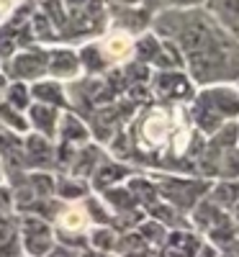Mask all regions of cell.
Masks as SVG:
<instances>
[{"mask_svg": "<svg viewBox=\"0 0 239 257\" xmlns=\"http://www.w3.org/2000/svg\"><path fill=\"white\" fill-rule=\"evenodd\" d=\"M126 190L132 193V198L137 201V206H152V203H157L160 198V190L157 185L152 183V180H144V178H134V180H129L126 183Z\"/></svg>", "mask_w": 239, "mask_h": 257, "instance_id": "ac0fdd59", "label": "cell"}, {"mask_svg": "<svg viewBox=\"0 0 239 257\" xmlns=\"http://www.w3.org/2000/svg\"><path fill=\"white\" fill-rule=\"evenodd\" d=\"M6 103L11 105L13 111L18 113H26V108L31 105V90L26 82H11L8 90H6Z\"/></svg>", "mask_w": 239, "mask_h": 257, "instance_id": "44dd1931", "label": "cell"}, {"mask_svg": "<svg viewBox=\"0 0 239 257\" xmlns=\"http://www.w3.org/2000/svg\"><path fill=\"white\" fill-rule=\"evenodd\" d=\"M155 34L183 57L193 85H229L239 80V41L229 36L203 8L160 11L152 18Z\"/></svg>", "mask_w": 239, "mask_h": 257, "instance_id": "6da1fadb", "label": "cell"}, {"mask_svg": "<svg viewBox=\"0 0 239 257\" xmlns=\"http://www.w3.org/2000/svg\"><path fill=\"white\" fill-rule=\"evenodd\" d=\"M47 257H80L72 247H64V244H54V249L47 254Z\"/></svg>", "mask_w": 239, "mask_h": 257, "instance_id": "f1b7e54d", "label": "cell"}, {"mask_svg": "<svg viewBox=\"0 0 239 257\" xmlns=\"http://www.w3.org/2000/svg\"><path fill=\"white\" fill-rule=\"evenodd\" d=\"M88 242H90V247L95 252H103V254H108L113 247H118V237H116V231L111 226H95V229H90Z\"/></svg>", "mask_w": 239, "mask_h": 257, "instance_id": "ffe728a7", "label": "cell"}, {"mask_svg": "<svg viewBox=\"0 0 239 257\" xmlns=\"http://www.w3.org/2000/svg\"><path fill=\"white\" fill-rule=\"evenodd\" d=\"M129 178V170L118 162H103L95 167V173H93V188L95 190H108V188H113L118 185V180Z\"/></svg>", "mask_w": 239, "mask_h": 257, "instance_id": "5bb4252c", "label": "cell"}, {"mask_svg": "<svg viewBox=\"0 0 239 257\" xmlns=\"http://www.w3.org/2000/svg\"><path fill=\"white\" fill-rule=\"evenodd\" d=\"M198 247H201V239L195 237V234L175 229V231H170L162 242V257H195Z\"/></svg>", "mask_w": 239, "mask_h": 257, "instance_id": "8fae6325", "label": "cell"}, {"mask_svg": "<svg viewBox=\"0 0 239 257\" xmlns=\"http://www.w3.org/2000/svg\"><path fill=\"white\" fill-rule=\"evenodd\" d=\"M80 72V59L77 52L67 49V47H54L47 49V75L52 80H72Z\"/></svg>", "mask_w": 239, "mask_h": 257, "instance_id": "ba28073f", "label": "cell"}, {"mask_svg": "<svg viewBox=\"0 0 239 257\" xmlns=\"http://www.w3.org/2000/svg\"><path fill=\"white\" fill-rule=\"evenodd\" d=\"M162 11H190V8H201L203 0H160Z\"/></svg>", "mask_w": 239, "mask_h": 257, "instance_id": "4316f807", "label": "cell"}, {"mask_svg": "<svg viewBox=\"0 0 239 257\" xmlns=\"http://www.w3.org/2000/svg\"><path fill=\"white\" fill-rule=\"evenodd\" d=\"M29 90H31V100L36 103H47V105H54V108L67 105V93H64V85L59 80L41 77L34 85H29Z\"/></svg>", "mask_w": 239, "mask_h": 257, "instance_id": "7c38bea8", "label": "cell"}, {"mask_svg": "<svg viewBox=\"0 0 239 257\" xmlns=\"http://www.w3.org/2000/svg\"><path fill=\"white\" fill-rule=\"evenodd\" d=\"M239 144V123L229 121L216 134H211V149H231Z\"/></svg>", "mask_w": 239, "mask_h": 257, "instance_id": "7402d4cb", "label": "cell"}, {"mask_svg": "<svg viewBox=\"0 0 239 257\" xmlns=\"http://www.w3.org/2000/svg\"><path fill=\"white\" fill-rule=\"evenodd\" d=\"M26 116H29V126L36 128V134L47 137L49 142L57 137V123H59V108L54 105H47V103H31L26 108Z\"/></svg>", "mask_w": 239, "mask_h": 257, "instance_id": "30bf717a", "label": "cell"}, {"mask_svg": "<svg viewBox=\"0 0 239 257\" xmlns=\"http://www.w3.org/2000/svg\"><path fill=\"white\" fill-rule=\"evenodd\" d=\"M231 247H234V252H229V254H231V257H239V239H234L226 249H231Z\"/></svg>", "mask_w": 239, "mask_h": 257, "instance_id": "4dcf8cb0", "label": "cell"}, {"mask_svg": "<svg viewBox=\"0 0 239 257\" xmlns=\"http://www.w3.org/2000/svg\"><path fill=\"white\" fill-rule=\"evenodd\" d=\"M229 36L239 41V0H203L201 6Z\"/></svg>", "mask_w": 239, "mask_h": 257, "instance_id": "9c48e42d", "label": "cell"}, {"mask_svg": "<svg viewBox=\"0 0 239 257\" xmlns=\"http://www.w3.org/2000/svg\"><path fill=\"white\" fill-rule=\"evenodd\" d=\"M21 237H24V252L29 257H47L54 249V231L44 216L29 213L21 224Z\"/></svg>", "mask_w": 239, "mask_h": 257, "instance_id": "277c9868", "label": "cell"}, {"mask_svg": "<svg viewBox=\"0 0 239 257\" xmlns=\"http://www.w3.org/2000/svg\"><path fill=\"white\" fill-rule=\"evenodd\" d=\"M193 126H198L203 134H216L224 123L239 116V90L231 85H208L193 98L190 105Z\"/></svg>", "mask_w": 239, "mask_h": 257, "instance_id": "3957f363", "label": "cell"}, {"mask_svg": "<svg viewBox=\"0 0 239 257\" xmlns=\"http://www.w3.org/2000/svg\"><path fill=\"white\" fill-rule=\"evenodd\" d=\"M195 137V126L190 118V111L183 103L155 105L149 108L137 126V147L142 152L157 157L162 149L170 157H183L190 152V142Z\"/></svg>", "mask_w": 239, "mask_h": 257, "instance_id": "7a4b0ae2", "label": "cell"}, {"mask_svg": "<svg viewBox=\"0 0 239 257\" xmlns=\"http://www.w3.org/2000/svg\"><path fill=\"white\" fill-rule=\"evenodd\" d=\"M224 219H229V213L221 211L219 206H213L211 201H203V203L193 206V221H195L198 229H211L216 224H221Z\"/></svg>", "mask_w": 239, "mask_h": 257, "instance_id": "e0dca14e", "label": "cell"}, {"mask_svg": "<svg viewBox=\"0 0 239 257\" xmlns=\"http://www.w3.org/2000/svg\"><path fill=\"white\" fill-rule=\"evenodd\" d=\"M157 190L162 193V196H167L170 203L175 206V208H180V211H193V206L211 190V185H206V183H201V180L170 178L167 183L157 185Z\"/></svg>", "mask_w": 239, "mask_h": 257, "instance_id": "52a82bcc", "label": "cell"}, {"mask_svg": "<svg viewBox=\"0 0 239 257\" xmlns=\"http://www.w3.org/2000/svg\"><path fill=\"white\" fill-rule=\"evenodd\" d=\"M77 59H80V70L90 72V75L108 70V59H105V54H103V49H100L98 41H93V44H85V47L77 52Z\"/></svg>", "mask_w": 239, "mask_h": 257, "instance_id": "9a60e30c", "label": "cell"}, {"mask_svg": "<svg viewBox=\"0 0 239 257\" xmlns=\"http://www.w3.org/2000/svg\"><path fill=\"white\" fill-rule=\"evenodd\" d=\"M8 62V75L13 82H36L47 77V49H18Z\"/></svg>", "mask_w": 239, "mask_h": 257, "instance_id": "8992f818", "label": "cell"}, {"mask_svg": "<svg viewBox=\"0 0 239 257\" xmlns=\"http://www.w3.org/2000/svg\"><path fill=\"white\" fill-rule=\"evenodd\" d=\"M219 257H231V254H229V252H224V254H221V252H219Z\"/></svg>", "mask_w": 239, "mask_h": 257, "instance_id": "d6a6232c", "label": "cell"}, {"mask_svg": "<svg viewBox=\"0 0 239 257\" xmlns=\"http://www.w3.org/2000/svg\"><path fill=\"white\" fill-rule=\"evenodd\" d=\"M26 142H29V144H26V157H29L31 162H47V160L54 157V147H52V142H49L47 137L31 134Z\"/></svg>", "mask_w": 239, "mask_h": 257, "instance_id": "d6986e66", "label": "cell"}, {"mask_svg": "<svg viewBox=\"0 0 239 257\" xmlns=\"http://www.w3.org/2000/svg\"><path fill=\"white\" fill-rule=\"evenodd\" d=\"M195 257H219V249H216L213 244H201L198 252H195Z\"/></svg>", "mask_w": 239, "mask_h": 257, "instance_id": "f546056e", "label": "cell"}, {"mask_svg": "<svg viewBox=\"0 0 239 257\" xmlns=\"http://www.w3.org/2000/svg\"><path fill=\"white\" fill-rule=\"evenodd\" d=\"M54 190L59 193L62 201H80L88 196V183L85 180H62L59 185H54Z\"/></svg>", "mask_w": 239, "mask_h": 257, "instance_id": "cb8c5ba5", "label": "cell"}, {"mask_svg": "<svg viewBox=\"0 0 239 257\" xmlns=\"http://www.w3.org/2000/svg\"><path fill=\"white\" fill-rule=\"evenodd\" d=\"M57 134L62 137V144H70V147H82L88 144L90 139V132L77 116H59V123H57Z\"/></svg>", "mask_w": 239, "mask_h": 257, "instance_id": "4fadbf2b", "label": "cell"}, {"mask_svg": "<svg viewBox=\"0 0 239 257\" xmlns=\"http://www.w3.org/2000/svg\"><path fill=\"white\" fill-rule=\"evenodd\" d=\"M152 93L165 103H183L195 95V85L183 70H162L152 77Z\"/></svg>", "mask_w": 239, "mask_h": 257, "instance_id": "5b68a950", "label": "cell"}, {"mask_svg": "<svg viewBox=\"0 0 239 257\" xmlns=\"http://www.w3.org/2000/svg\"><path fill=\"white\" fill-rule=\"evenodd\" d=\"M206 196H208V201L213 206H219L221 211H231L234 203L239 201V180H224L213 190H208Z\"/></svg>", "mask_w": 239, "mask_h": 257, "instance_id": "2e32d148", "label": "cell"}, {"mask_svg": "<svg viewBox=\"0 0 239 257\" xmlns=\"http://www.w3.org/2000/svg\"><path fill=\"white\" fill-rule=\"evenodd\" d=\"M13 242H16V229H13V224H8L6 219H0V249L11 247Z\"/></svg>", "mask_w": 239, "mask_h": 257, "instance_id": "83f0119b", "label": "cell"}, {"mask_svg": "<svg viewBox=\"0 0 239 257\" xmlns=\"http://www.w3.org/2000/svg\"><path fill=\"white\" fill-rule=\"evenodd\" d=\"M219 175L224 178V180H236L239 178V149L236 147H231V149H224V157L219 160Z\"/></svg>", "mask_w": 239, "mask_h": 257, "instance_id": "d4e9b609", "label": "cell"}, {"mask_svg": "<svg viewBox=\"0 0 239 257\" xmlns=\"http://www.w3.org/2000/svg\"><path fill=\"white\" fill-rule=\"evenodd\" d=\"M31 183H34L31 188L36 190V196H52V193H54V180L49 175H44V173H34Z\"/></svg>", "mask_w": 239, "mask_h": 257, "instance_id": "484cf974", "label": "cell"}, {"mask_svg": "<svg viewBox=\"0 0 239 257\" xmlns=\"http://www.w3.org/2000/svg\"><path fill=\"white\" fill-rule=\"evenodd\" d=\"M137 234L144 239L147 247H152V244H162L165 237H167V226L160 224V221H142Z\"/></svg>", "mask_w": 239, "mask_h": 257, "instance_id": "603a6c76", "label": "cell"}, {"mask_svg": "<svg viewBox=\"0 0 239 257\" xmlns=\"http://www.w3.org/2000/svg\"><path fill=\"white\" fill-rule=\"evenodd\" d=\"M234 216H236V219H239V201H236V203H234Z\"/></svg>", "mask_w": 239, "mask_h": 257, "instance_id": "1f68e13d", "label": "cell"}]
</instances>
